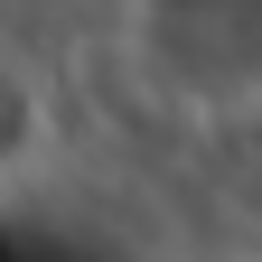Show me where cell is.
Masks as SVG:
<instances>
[{
    "label": "cell",
    "instance_id": "obj_1",
    "mask_svg": "<svg viewBox=\"0 0 262 262\" xmlns=\"http://www.w3.org/2000/svg\"><path fill=\"white\" fill-rule=\"evenodd\" d=\"M131 47L159 75L169 103H215L234 113L253 94V0H141Z\"/></svg>",
    "mask_w": 262,
    "mask_h": 262
}]
</instances>
